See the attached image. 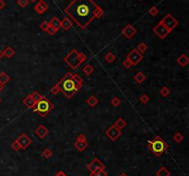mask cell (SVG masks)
Instances as JSON below:
<instances>
[{
	"instance_id": "obj_48",
	"label": "cell",
	"mask_w": 189,
	"mask_h": 176,
	"mask_svg": "<svg viewBox=\"0 0 189 176\" xmlns=\"http://www.w3.org/2000/svg\"><path fill=\"white\" fill-rule=\"evenodd\" d=\"M29 1H30V2H35L36 0H29Z\"/></svg>"
},
{
	"instance_id": "obj_24",
	"label": "cell",
	"mask_w": 189,
	"mask_h": 176,
	"mask_svg": "<svg viewBox=\"0 0 189 176\" xmlns=\"http://www.w3.org/2000/svg\"><path fill=\"white\" fill-rule=\"evenodd\" d=\"M10 79V77L8 76V74L5 73V72H1L0 73V84L2 85H6Z\"/></svg>"
},
{
	"instance_id": "obj_5",
	"label": "cell",
	"mask_w": 189,
	"mask_h": 176,
	"mask_svg": "<svg viewBox=\"0 0 189 176\" xmlns=\"http://www.w3.org/2000/svg\"><path fill=\"white\" fill-rule=\"evenodd\" d=\"M167 148L168 145L159 136H156L153 141H148V148L151 151H153L156 154V156H161V154L163 153Z\"/></svg>"
},
{
	"instance_id": "obj_4",
	"label": "cell",
	"mask_w": 189,
	"mask_h": 176,
	"mask_svg": "<svg viewBox=\"0 0 189 176\" xmlns=\"http://www.w3.org/2000/svg\"><path fill=\"white\" fill-rule=\"evenodd\" d=\"M54 104L51 101H49L46 97L43 95L42 99L37 101L35 104V107L33 108V112L40 114L42 117H45L52 110L54 109Z\"/></svg>"
},
{
	"instance_id": "obj_47",
	"label": "cell",
	"mask_w": 189,
	"mask_h": 176,
	"mask_svg": "<svg viewBox=\"0 0 189 176\" xmlns=\"http://www.w3.org/2000/svg\"><path fill=\"white\" fill-rule=\"evenodd\" d=\"M56 176H66V175H65V174H64V173H63L62 172H59V173H58V174H57Z\"/></svg>"
},
{
	"instance_id": "obj_2",
	"label": "cell",
	"mask_w": 189,
	"mask_h": 176,
	"mask_svg": "<svg viewBox=\"0 0 189 176\" xmlns=\"http://www.w3.org/2000/svg\"><path fill=\"white\" fill-rule=\"evenodd\" d=\"M83 85L82 77L77 73L68 72L64 76L60 81L57 83L60 92H62L68 99H71Z\"/></svg>"
},
{
	"instance_id": "obj_40",
	"label": "cell",
	"mask_w": 189,
	"mask_h": 176,
	"mask_svg": "<svg viewBox=\"0 0 189 176\" xmlns=\"http://www.w3.org/2000/svg\"><path fill=\"white\" fill-rule=\"evenodd\" d=\"M92 176H106V173L104 172H102V171L101 170V171H97V172H94L92 174Z\"/></svg>"
},
{
	"instance_id": "obj_52",
	"label": "cell",
	"mask_w": 189,
	"mask_h": 176,
	"mask_svg": "<svg viewBox=\"0 0 189 176\" xmlns=\"http://www.w3.org/2000/svg\"><path fill=\"white\" fill-rule=\"evenodd\" d=\"M70 1H72V0H70Z\"/></svg>"
},
{
	"instance_id": "obj_15",
	"label": "cell",
	"mask_w": 189,
	"mask_h": 176,
	"mask_svg": "<svg viewBox=\"0 0 189 176\" xmlns=\"http://www.w3.org/2000/svg\"><path fill=\"white\" fill-rule=\"evenodd\" d=\"M23 104L27 108H29V109H33L35 107L36 101L33 99H32L31 95L30 94V95H28L27 97L23 99Z\"/></svg>"
},
{
	"instance_id": "obj_30",
	"label": "cell",
	"mask_w": 189,
	"mask_h": 176,
	"mask_svg": "<svg viewBox=\"0 0 189 176\" xmlns=\"http://www.w3.org/2000/svg\"><path fill=\"white\" fill-rule=\"evenodd\" d=\"M157 175L158 176H169L170 175V172H169L164 167H162L160 169V171L157 172Z\"/></svg>"
},
{
	"instance_id": "obj_27",
	"label": "cell",
	"mask_w": 189,
	"mask_h": 176,
	"mask_svg": "<svg viewBox=\"0 0 189 176\" xmlns=\"http://www.w3.org/2000/svg\"><path fill=\"white\" fill-rule=\"evenodd\" d=\"M104 59L106 60L107 63H113L115 60V55L112 53V52H109V53L104 56Z\"/></svg>"
},
{
	"instance_id": "obj_3",
	"label": "cell",
	"mask_w": 189,
	"mask_h": 176,
	"mask_svg": "<svg viewBox=\"0 0 189 176\" xmlns=\"http://www.w3.org/2000/svg\"><path fill=\"white\" fill-rule=\"evenodd\" d=\"M86 59H87L86 55H84L83 53L79 52L76 49L70 50L68 54L64 57V61L73 70H76L84 61H86Z\"/></svg>"
},
{
	"instance_id": "obj_41",
	"label": "cell",
	"mask_w": 189,
	"mask_h": 176,
	"mask_svg": "<svg viewBox=\"0 0 189 176\" xmlns=\"http://www.w3.org/2000/svg\"><path fill=\"white\" fill-rule=\"evenodd\" d=\"M43 155L44 156L45 158H50L51 156H52V151L50 150V149L46 148V149H45V150L43 152Z\"/></svg>"
},
{
	"instance_id": "obj_49",
	"label": "cell",
	"mask_w": 189,
	"mask_h": 176,
	"mask_svg": "<svg viewBox=\"0 0 189 176\" xmlns=\"http://www.w3.org/2000/svg\"><path fill=\"white\" fill-rule=\"evenodd\" d=\"M120 176H127V175H126V174H125V173H123V174H121Z\"/></svg>"
},
{
	"instance_id": "obj_28",
	"label": "cell",
	"mask_w": 189,
	"mask_h": 176,
	"mask_svg": "<svg viewBox=\"0 0 189 176\" xmlns=\"http://www.w3.org/2000/svg\"><path fill=\"white\" fill-rule=\"evenodd\" d=\"M171 93V90L168 87H162L161 89H160V94L162 96V97H167L169 96Z\"/></svg>"
},
{
	"instance_id": "obj_36",
	"label": "cell",
	"mask_w": 189,
	"mask_h": 176,
	"mask_svg": "<svg viewBox=\"0 0 189 176\" xmlns=\"http://www.w3.org/2000/svg\"><path fill=\"white\" fill-rule=\"evenodd\" d=\"M49 22H47V21H43L41 24H40V28H41V30L43 31H47V29L49 28Z\"/></svg>"
},
{
	"instance_id": "obj_8",
	"label": "cell",
	"mask_w": 189,
	"mask_h": 176,
	"mask_svg": "<svg viewBox=\"0 0 189 176\" xmlns=\"http://www.w3.org/2000/svg\"><path fill=\"white\" fill-rule=\"evenodd\" d=\"M153 31H154V33L157 35L160 39H161V40H163L164 38L167 37V35L170 33V31H169L164 26L163 24H162L161 21L155 26V27L153 28Z\"/></svg>"
},
{
	"instance_id": "obj_23",
	"label": "cell",
	"mask_w": 189,
	"mask_h": 176,
	"mask_svg": "<svg viewBox=\"0 0 189 176\" xmlns=\"http://www.w3.org/2000/svg\"><path fill=\"white\" fill-rule=\"evenodd\" d=\"M49 24L51 26H53V27H55V29H59L60 28V24H61V21L58 18L56 17H54V18H52V19L50 21Z\"/></svg>"
},
{
	"instance_id": "obj_51",
	"label": "cell",
	"mask_w": 189,
	"mask_h": 176,
	"mask_svg": "<svg viewBox=\"0 0 189 176\" xmlns=\"http://www.w3.org/2000/svg\"><path fill=\"white\" fill-rule=\"evenodd\" d=\"M139 1H142V0H139Z\"/></svg>"
},
{
	"instance_id": "obj_50",
	"label": "cell",
	"mask_w": 189,
	"mask_h": 176,
	"mask_svg": "<svg viewBox=\"0 0 189 176\" xmlns=\"http://www.w3.org/2000/svg\"><path fill=\"white\" fill-rule=\"evenodd\" d=\"M0 102H1V99H0Z\"/></svg>"
},
{
	"instance_id": "obj_20",
	"label": "cell",
	"mask_w": 189,
	"mask_h": 176,
	"mask_svg": "<svg viewBox=\"0 0 189 176\" xmlns=\"http://www.w3.org/2000/svg\"><path fill=\"white\" fill-rule=\"evenodd\" d=\"M114 126L115 127H117L118 129L122 130L123 128H125V127H126V122L125 120H124L123 118H118V119H117V120L114 122Z\"/></svg>"
},
{
	"instance_id": "obj_33",
	"label": "cell",
	"mask_w": 189,
	"mask_h": 176,
	"mask_svg": "<svg viewBox=\"0 0 189 176\" xmlns=\"http://www.w3.org/2000/svg\"><path fill=\"white\" fill-rule=\"evenodd\" d=\"M111 103H112V105L114 106V107H117V106H119L120 105V103H121V101L118 97H114L112 101H111Z\"/></svg>"
},
{
	"instance_id": "obj_16",
	"label": "cell",
	"mask_w": 189,
	"mask_h": 176,
	"mask_svg": "<svg viewBox=\"0 0 189 176\" xmlns=\"http://www.w3.org/2000/svg\"><path fill=\"white\" fill-rule=\"evenodd\" d=\"M72 25H73V21H71L68 17H66L61 21L60 27L65 31H68L71 27H72Z\"/></svg>"
},
{
	"instance_id": "obj_37",
	"label": "cell",
	"mask_w": 189,
	"mask_h": 176,
	"mask_svg": "<svg viewBox=\"0 0 189 176\" xmlns=\"http://www.w3.org/2000/svg\"><path fill=\"white\" fill-rule=\"evenodd\" d=\"M50 92L53 94V95H56V94H58L60 92V89H59V87L57 86V84L56 85H55L53 88L51 89V90H50Z\"/></svg>"
},
{
	"instance_id": "obj_25",
	"label": "cell",
	"mask_w": 189,
	"mask_h": 176,
	"mask_svg": "<svg viewBox=\"0 0 189 176\" xmlns=\"http://www.w3.org/2000/svg\"><path fill=\"white\" fill-rule=\"evenodd\" d=\"M82 71H83L84 74H86L87 76H90V75H92L93 73L94 67L92 66V65H86V66L82 68Z\"/></svg>"
},
{
	"instance_id": "obj_12",
	"label": "cell",
	"mask_w": 189,
	"mask_h": 176,
	"mask_svg": "<svg viewBox=\"0 0 189 176\" xmlns=\"http://www.w3.org/2000/svg\"><path fill=\"white\" fill-rule=\"evenodd\" d=\"M47 9H48V5L43 0H39V2L34 6V10L38 14H43Z\"/></svg>"
},
{
	"instance_id": "obj_10",
	"label": "cell",
	"mask_w": 189,
	"mask_h": 176,
	"mask_svg": "<svg viewBox=\"0 0 189 176\" xmlns=\"http://www.w3.org/2000/svg\"><path fill=\"white\" fill-rule=\"evenodd\" d=\"M16 141L18 143L19 147H21V148H22V149H25L29 145H31V139L25 133H22L21 136H19Z\"/></svg>"
},
{
	"instance_id": "obj_19",
	"label": "cell",
	"mask_w": 189,
	"mask_h": 176,
	"mask_svg": "<svg viewBox=\"0 0 189 176\" xmlns=\"http://www.w3.org/2000/svg\"><path fill=\"white\" fill-rule=\"evenodd\" d=\"M74 146L77 148V149H79L80 151H82L84 150L87 147H88V143L86 142V140H84V141H80V140H77L75 142V144Z\"/></svg>"
},
{
	"instance_id": "obj_21",
	"label": "cell",
	"mask_w": 189,
	"mask_h": 176,
	"mask_svg": "<svg viewBox=\"0 0 189 176\" xmlns=\"http://www.w3.org/2000/svg\"><path fill=\"white\" fill-rule=\"evenodd\" d=\"M86 101H87V103L89 104L90 107H95L97 104L99 103V100H98L97 98L95 96H93V95L90 96L88 99H87Z\"/></svg>"
},
{
	"instance_id": "obj_35",
	"label": "cell",
	"mask_w": 189,
	"mask_h": 176,
	"mask_svg": "<svg viewBox=\"0 0 189 176\" xmlns=\"http://www.w3.org/2000/svg\"><path fill=\"white\" fill-rule=\"evenodd\" d=\"M139 101L146 104V103H148L149 101V97L148 95H146V94H143V95H141L139 97Z\"/></svg>"
},
{
	"instance_id": "obj_13",
	"label": "cell",
	"mask_w": 189,
	"mask_h": 176,
	"mask_svg": "<svg viewBox=\"0 0 189 176\" xmlns=\"http://www.w3.org/2000/svg\"><path fill=\"white\" fill-rule=\"evenodd\" d=\"M49 133V130L45 127L44 125H41V126H39L36 130H35V134L39 136V138H45V136H47V134Z\"/></svg>"
},
{
	"instance_id": "obj_9",
	"label": "cell",
	"mask_w": 189,
	"mask_h": 176,
	"mask_svg": "<svg viewBox=\"0 0 189 176\" xmlns=\"http://www.w3.org/2000/svg\"><path fill=\"white\" fill-rule=\"evenodd\" d=\"M122 132H121V130L118 129L117 127H115L114 125L113 126H111L107 130H106V136H108V138L112 140V141H114L116 140L117 138H119V136H121Z\"/></svg>"
},
{
	"instance_id": "obj_1",
	"label": "cell",
	"mask_w": 189,
	"mask_h": 176,
	"mask_svg": "<svg viewBox=\"0 0 189 176\" xmlns=\"http://www.w3.org/2000/svg\"><path fill=\"white\" fill-rule=\"evenodd\" d=\"M65 13L81 30H84L93 19L102 17L104 11L93 0H72L65 9Z\"/></svg>"
},
{
	"instance_id": "obj_11",
	"label": "cell",
	"mask_w": 189,
	"mask_h": 176,
	"mask_svg": "<svg viewBox=\"0 0 189 176\" xmlns=\"http://www.w3.org/2000/svg\"><path fill=\"white\" fill-rule=\"evenodd\" d=\"M136 33V30L130 24H127L126 27L122 30V34L127 39H131Z\"/></svg>"
},
{
	"instance_id": "obj_31",
	"label": "cell",
	"mask_w": 189,
	"mask_h": 176,
	"mask_svg": "<svg viewBox=\"0 0 189 176\" xmlns=\"http://www.w3.org/2000/svg\"><path fill=\"white\" fill-rule=\"evenodd\" d=\"M158 13H159V9H157V6H152V8H151V9L148 10V14L152 17L157 16Z\"/></svg>"
},
{
	"instance_id": "obj_44",
	"label": "cell",
	"mask_w": 189,
	"mask_h": 176,
	"mask_svg": "<svg viewBox=\"0 0 189 176\" xmlns=\"http://www.w3.org/2000/svg\"><path fill=\"white\" fill-rule=\"evenodd\" d=\"M6 6V2L4 0H0V9H3Z\"/></svg>"
},
{
	"instance_id": "obj_17",
	"label": "cell",
	"mask_w": 189,
	"mask_h": 176,
	"mask_svg": "<svg viewBox=\"0 0 189 176\" xmlns=\"http://www.w3.org/2000/svg\"><path fill=\"white\" fill-rule=\"evenodd\" d=\"M176 62L178 63L179 66H181L182 67H185L187 66L188 63H189V58H188V56H187L186 55L183 54V55H180V56L177 58Z\"/></svg>"
},
{
	"instance_id": "obj_43",
	"label": "cell",
	"mask_w": 189,
	"mask_h": 176,
	"mask_svg": "<svg viewBox=\"0 0 189 176\" xmlns=\"http://www.w3.org/2000/svg\"><path fill=\"white\" fill-rule=\"evenodd\" d=\"M77 140H80V141H84V140H86V136H84V135H80L79 136H77Z\"/></svg>"
},
{
	"instance_id": "obj_29",
	"label": "cell",
	"mask_w": 189,
	"mask_h": 176,
	"mask_svg": "<svg viewBox=\"0 0 189 176\" xmlns=\"http://www.w3.org/2000/svg\"><path fill=\"white\" fill-rule=\"evenodd\" d=\"M31 95V97H32V99H33L36 102L40 101V100L42 99V98L43 97V95H41L40 93L38 92V91H33V92H32Z\"/></svg>"
},
{
	"instance_id": "obj_34",
	"label": "cell",
	"mask_w": 189,
	"mask_h": 176,
	"mask_svg": "<svg viewBox=\"0 0 189 176\" xmlns=\"http://www.w3.org/2000/svg\"><path fill=\"white\" fill-rule=\"evenodd\" d=\"M183 139H184L183 135H182L181 133H179V132H177L176 134H175V135L173 136V140H174L175 142H177V143L181 142Z\"/></svg>"
},
{
	"instance_id": "obj_14",
	"label": "cell",
	"mask_w": 189,
	"mask_h": 176,
	"mask_svg": "<svg viewBox=\"0 0 189 176\" xmlns=\"http://www.w3.org/2000/svg\"><path fill=\"white\" fill-rule=\"evenodd\" d=\"M89 169L90 171H93L94 172H97V171H101L102 170V169L104 168V166L102 164V162H100L98 160H94L92 161V163H90L89 166Z\"/></svg>"
},
{
	"instance_id": "obj_22",
	"label": "cell",
	"mask_w": 189,
	"mask_h": 176,
	"mask_svg": "<svg viewBox=\"0 0 189 176\" xmlns=\"http://www.w3.org/2000/svg\"><path fill=\"white\" fill-rule=\"evenodd\" d=\"M3 54H4V55H6L8 58H11L12 56H14L15 55V54H16V52H15V50L13 49L12 47H6L4 51H3Z\"/></svg>"
},
{
	"instance_id": "obj_42",
	"label": "cell",
	"mask_w": 189,
	"mask_h": 176,
	"mask_svg": "<svg viewBox=\"0 0 189 176\" xmlns=\"http://www.w3.org/2000/svg\"><path fill=\"white\" fill-rule=\"evenodd\" d=\"M12 148L15 149V150H18L19 148H21V147H19V145H18V143L17 142V141H14L12 143Z\"/></svg>"
},
{
	"instance_id": "obj_38",
	"label": "cell",
	"mask_w": 189,
	"mask_h": 176,
	"mask_svg": "<svg viewBox=\"0 0 189 176\" xmlns=\"http://www.w3.org/2000/svg\"><path fill=\"white\" fill-rule=\"evenodd\" d=\"M57 31H58L57 29H55V27H53V26L49 25V28L47 29V31H46L48 32V33H49L50 35H54L55 33H56Z\"/></svg>"
},
{
	"instance_id": "obj_45",
	"label": "cell",
	"mask_w": 189,
	"mask_h": 176,
	"mask_svg": "<svg viewBox=\"0 0 189 176\" xmlns=\"http://www.w3.org/2000/svg\"><path fill=\"white\" fill-rule=\"evenodd\" d=\"M3 55H4V54H3V51L0 50V60H1V58L3 57Z\"/></svg>"
},
{
	"instance_id": "obj_6",
	"label": "cell",
	"mask_w": 189,
	"mask_h": 176,
	"mask_svg": "<svg viewBox=\"0 0 189 176\" xmlns=\"http://www.w3.org/2000/svg\"><path fill=\"white\" fill-rule=\"evenodd\" d=\"M161 22L163 24L164 27L169 31H173L175 28H176V26L178 25V21H177V19L176 18H174L173 17L172 14H167L165 15L163 18H162V19L161 21Z\"/></svg>"
},
{
	"instance_id": "obj_26",
	"label": "cell",
	"mask_w": 189,
	"mask_h": 176,
	"mask_svg": "<svg viewBox=\"0 0 189 176\" xmlns=\"http://www.w3.org/2000/svg\"><path fill=\"white\" fill-rule=\"evenodd\" d=\"M148 45H147V43H140L139 45H138V47H136V49L138 50L140 54H143V53H145V52L148 50Z\"/></svg>"
},
{
	"instance_id": "obj_46",
	"label": "cell",
	"mask_w": 189,
	"mask_h": 176,
	"mask_svg": "<svg viewBox=\"0 0 189 176\" xmlns=\"http://www.w3.org/2000/svg\"><path fill=\"white\" fill-rule=\"evenodd\" d=\"M4 89V85H2V84H0V92Z\"/></svg>"
},
{
	"instance_id": "obj_7",
	"label": "cell",
	"mask_w": 189,
	"mask_h": 176,
	"mask_svg": "<svg viewBox=\"0 0 189 176\" xmlns=\"http://www.w3.org/2000/svg\"><path fill=\"white\" fill-rule=\"evenodd\" d=\"M126 59L132 64V66H136V65H138L143 59V55L136 49H133L127 55Z\"/></svg>"
},
{
	"instance_id": "obj_32",
	"label": "cell",
	"mask_w": 189,
	"mask_h": 176,
	"mask_svg": "<svg viewBox=\"0 0 189 176\" xmlns=\"http://www.w3.org/2000/svg\"><path fill=\"white\" fill-rule=\"evenodd\" d=\"M17 4L21 6V8H26L27 6H29L30 1H29V0H18Z\"/></svg>"
},
{
	"instance_id": "obj_39",
	"label": "cell",
	"mask_w": 189,
	"mask_h": 176,
	"mask_svg": "<svg viewBox=\"0 0 189 176\" xmlns=\"http://www.w3.org/2000/svg\"><path fill=\"white\" fill-rule=\"evenodd\" d=\"M123 66L125 67L126 68H130L131 67H133V66H132V64L130 63V62L126 59V58L125 60H124V62H123Z\"/></svg>"
},
{
	"instance_id": "obj_18",
	"label": "cell",
	"mask_w": 189,
	"mask_h": 176,
	"mask_svg": "<svg viewBox=\"0 0 189 176\" xmlns=\"http://www.w3.org/2000/svg\"><path fill=\"white\" fill-rule=\"evenodd\" d=\"M133 79H134V80H135L136 83L140 84V83L144 82V81L146 80L147 77L145 76V74H144V73H142V72H138V73H136V74L134 76Z\"/></svg>"
}]
</instances>
